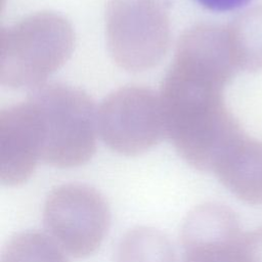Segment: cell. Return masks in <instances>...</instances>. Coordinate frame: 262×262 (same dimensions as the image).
<instances>
[{"instance_id": "obj_1", "label": "cell", "mask_w": 262, "mask_h": 262, "mask_svg": "<svg viewBox=\"0 0 262 262\" xmlns=\"http://www.w3.org/2000/svg\"><path fill=\"white\" fill-rule=\"evenodd\" d=\"M49 235L69 254H93L104 239L111 212L104 196L85 184L69 183L52 189L43 209Z\"/></svg>"}, {"instance_id": "obj_2", "label": "cell", "mask_w": 262, "mask_h": 262, "mask_svg": "<svg viewBox=\"0 0 262 262\" xmlns=\"http://www.w3.org/2000/svg\"><path fill=\"white\" fill-rule=\"evenodd\" d=\"M213 172L241 201L262 204V141L244 134L221 157Z\"/></svg>"}, {"instance_id": "obj_3", "label": "cell", "mask_w": 262, "mask_h": 262, "mask_svg": "<svg viewBox=\"0 0 262 262\" xmlns=\"http://www.w3.org/2000/svg\"><path fill=\"white\" fill-rule=\"evenodd\" d=\"M242 235L234 212L221 204L207 203L195 207L186 216L181 229L183 249L193 246L233 243Z\"/></svg>"}, {"instance_id": "obj_4", "label": "cell", "mask_w": 262, "mask_h": 262, "mask_svg": "<svg viewBox=\"0 0 262 262\" xmlns=\"http://www.w3.org/2000/svg\"><path fill=\"white\" fill-rule=\"evenodd\" d=\"M226 27L238 70L262 71V5L244 11Z\"/></svg>"}, {"instance_id": "obj_5", "label": "cell", "mask_w": 262, "mask_h": 262, "mask_svg": "<svg viewBox=\"0 0 262 262\" xmlns=\"http://www.w3.org/2000/svg\"><path fill=\"white\" fill-rule=\"evenodd\" d=\"M172 243L162 231L139 226L127 231L115 252V262H175Z\"/></svg>"}, {"instance_id": "obj_6", "label": "cell", "mask_w": 262, "mask_h": 262, "mask_svg": "<svg viewBox=\"0 0 262 262\" xmlns=\"http://www.w3.org/2000/svg\"><path fill=\"white\" fill-rule=\"evenodd\" d=\"M1 262H69L64 250L48 234L36 230L14 234L4 246Z\"/></svg>"}, {"instance_id": "obj_7", "label": "cell", "mask_w": 262, "mask_h": 262, "mask_svg": "<svg viewBox=\"0 0 262 262\" xmlns=\"http://www.w3.org/2000/svg\"><path fill=\"white\" fill-rule=\"evenodd\" d=\"M238 241L235 243L202 245L184 249V259L182 262H235L234 253Z\"/></svg>"}, {"instance_id": "obj_8", "label": "cell", "mask_w": 262, "mask_h": 262, "mask_svg": "<svg viewBox=\"0 0 262 262\" xmlns=\"http://www.w3.org/2000/svg\"><path fill=\"white\" fill-rule=\"evenodd\" d=\"M235 262H262V227L242 233L234 253Z\"/></svg>"}, {"instance_id": "obj_9", "label": "cell", "mask_w": 262, "mask_h": 262, "mask_svg": "<svg viewBox=\"0 0 262 262\" xmlns=\"http://www.w3.org/2000/svg\"><path fill=\"white\" fill-rule=\"evenodd\" d=\"M204 7L213 11H230L243 7L251 0H195Z\"/></svg>"}]
</instances>
